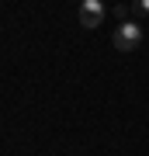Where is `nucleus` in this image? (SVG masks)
<instances>
[{"instance_id": "1", "label": "nucleus", "mask_w": 149, "mask_h": 156, "mask_svg": "<svg viewBox=\"0 0 149 156\" xmlns=\"http://www.w3.org/2000/svg\"><path fill=\"white\" fill-rule=\"evenodd\" d=\"M111 42H115L118 52H135L139 45H142V24H139V21H118Z\"/></svg>"}, {"instance_id": "4", "label": "nucleus", "mask_w": 149, "mask_h": 156, "mask_svg": "<svg viewBox=\"0 0 149 156\" xmlns=\"http://www.w3.org/2000/svg\"><path fill=\"white\" fill-rule=\"evenodd\" d=\"M132 11H135V14H149V0H135Z\"/></svg>"}, {"instance_id": "5", "label": "nucleus", "mask_w": 149, "mask_h": 156, "mask_svg": "<svg viewBox=\"0 0 149 156\" xmlns=\"http://www.w3.org/2000/svg\"><path fill=\"white\" fill-rule=\"evenodd\" d=\"M80 4H83V0H80Z\"/></svg>"}, {"instance_id": "2", "label": "nucleus", "mask_w": 149, "mask_h": 156, "mask_svg": "<svg viewBox=\"0 0 149 156\" xmlns=\"http://www.w3.org/2000/svg\"><path fill=\"white\" fill-rule=\"evenodd\" d=\"M104 14H108V7L101 4V0H83L76 17H80V24H83V28H97V24L104 21Z\"/></svg>"}, {"instance_id": "3", "label": "nucleus", "mask_w": 149, "mask_h": 156, "mask_svg": "<svg viewBox=\"0 0 149 156\" xmlns=\"http://www.w3.org/2000/svg\"><path fill=\"white\" fill-rule=\"evenodd\" d=\"M111 14H115L118 21H128V14H132V7H128V4H115V7H111Z\"/></svg>"}]
</instances>
